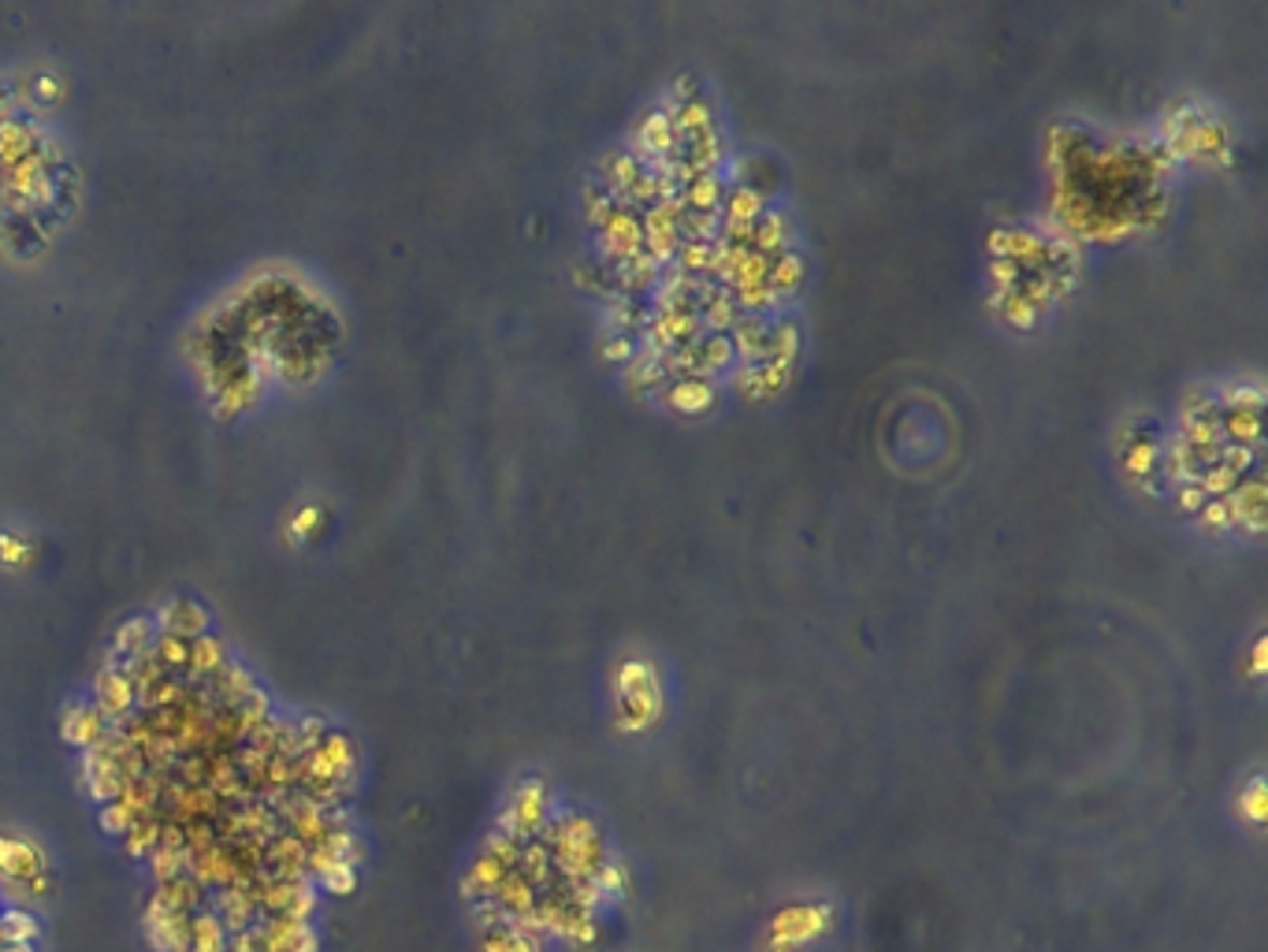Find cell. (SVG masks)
I'll list each match as a JSON object with an SVG mask.
<instances>
[{
    "label": "cell",
    "instance_id": "cell-1",
    "mask_svg": "<svg viewBox=\"0 0 1268 952\" xmlns=\"http://www.w3.org/2000/svg\"><path fill=\"white\" fill-rule=\"evenodd\" d=\"M600 235H603V249H607L610 264H618L621 257L636 254V249L644 246L640 213H633V208H625V205H614L610 213L603 216Z\"/></svg>",
    "mask_w": 1268,
    "mask_h": 952
},
{
    "label": "cell",
    "instance_id": "cell-2",
    "mask_svg": "<svg viewBox=\"0 0 1268 952\" xmlns=\"http://www.w3.org/2000/svg\"><path fill=\"white\" fill-rule=\"evenodd\" d=\"M134 696H139V684H134L131 669L127 666L101 669V677H97V711L104 718L127 715L134 707Z\"/></svg>",
    "mask_w": 1268,
    "mask_h": 952
},
{
    "label": "cell",
    "instance_id": "cell-3",
    "mask_svg": "<svg viewBox=\"0 0 1268 952\" xmlns=\"http://www.w3.org/2000/svg\"><path fill=\"white\" fill-rule=\"evenodd\" d=\"M1227 514H1231V524H1247V529H1254V532L1265 529V480L1262 476L1239 480V488L1227 495Z\"/></svg>",
    "mask_w": 1268,
    "mask_h": 952
},
{
    "label": "cell",
    "instance_id": "cell-4",
    "mask_svg": "<svg viewBox=\"0 0 1268 952\" xmlns=\"http://www.w3.org/2000/svg\"><path fill=\"white\" fill-rule=\"evenodd\" d=\"M42 870H45V860L34 845L19 841V837H0V875H4L8 882H15V878L34 882V875H42Z\"/></svg>",
    "mask_w": 1268,
    "mask_h": 952
},
{
    "label": "cell",
    "instance_id": "cell-5",
    "mask_svg": "<svg viewBox=\"0 0 1268 952\" xmlns=\"http://www.w3.org/2000/svg\"><path fill=\"white\" fill-rule=\"evenodd\" d=\"M718 399V387L710 376H685V380H674L666 391V406L677 409V414H704V409L715 406Z\"/></svg>",
    "mask_w": 1268,
    "mask_h": 952
},
{
    "label": "cell",
    "instance_id": "cell-6",
    "mask_svg": "<svg viewBox=\"0 0 1268 952\" xmlns=\"http://www.w3.org/2000/svg\"><path fill=\"white\" fill-rule=\"evenodd\" d=\"M160 625H164V633L183 636V640H193V636L208 633V610L201 607L198 600L179 595V600H172L164 610H160Z\"/></svg>",
    "mask_w": 1268,
    "mask_h": 952
},
{
    "label": "cell",
    "instance_id": "cell-7",
    "mask_svg": "<svg viewBox=\"0 0 1268 952\" xmlns=\"http://www.w3.org/2000/svg\"><path fill=\"white\" fill-rule=\"evenodd\" d=\"M644 172H648V168H644L640 160L633 157V153H629V149H614V153H607V157H603V164H600V183L614 193V201H621L629 190L636 187V183H640Z\"/></svg>",
    "mask_w": 1268,
    "mask_h": 952
},
{
    "label": "cell",
    "instance_id": "cell-8",
    "mask_svg": "<svg viewBox=\"0 0 1268 952\" xmlns=\"http://www.w3.org/2000/svg\"><path fill=\"white\" fill-rule=\"evenodd\" d=\"M733 354L745 358V365L766 358V346H770V324H766L759 313H740L737 324H733Z\"/></svg>",
    "mask_w": 1268,
    "mask_h": 952
},
{
    "label": "cell",
    "instance_id": "cell-9",
    "mask_svg": "<svg viewBox=\"0 0 1268 952\" xmlns=\"http://www.w3.org/2000/svg\"><path fill=\"white\" fill-rule=\"evenodd\" d=\"M544 814H547V793H544V785H539V781H529V785L517 789V796H514V804H510V814H506V822H510L514 837H521V834H532V830H536L539 822H544Z\"/></svg>",
    "mask_w": 1268,
    "mask_h": 952
},
{
    "label": "cell",
    "instance_id": "cell-10",
    "mask_svg": "<svg viewBox=\"0 0 1268 952\" xmlns=\"http://www.w3.org/2000/svg\"><path fill=\"white\" fill-rule=\"evenodd\" d=\"M990 249L997 257H1005V261L1027 264V261H1041V257H1046V239L1034 235V231H993Z\"/></svg>",
    "mask_w": 1268,
    "mask_h": 952
},
{
    "label": "cell",
    "instance_id": "cell-11",
    "mask_svg": "<svg viewBox=\"0 0 1268 952\" xmlns=\"http://www.w3.org/2000/svg\"><path fill=\"white\" fill-rule=\"evenodd\" d=\"M789 246V216L781 208H766L752 223V249L763 257H778Z\"/></svg>",
    "mask_w": 1268,
    "mask_h": 952
},
{
    "label": "cell",
    "instance_id": "cell-12",
    "mask_svg": "<svg viewBox=\"0 0 1268 952\" xmlns=\"http://www.w3.org/2000/svg\"><path fill=\"white\" fill-rule=\"evenodd\" d=\"M763 213H766L763 190L748 187V183H737L733 190H725V198H722V223H748V228H752V223Z\"/></svg>",
    "mask_w": 1268,
    "mask_h": 952
},
{
    "label": "cell",
    "instance_id": "cell-13",
    "mask_svg": "<svg viewBox=\"0 0 1268 952\" xmlns=\"http://www.w3.org/2000/svg\"><path fill=\"white\" fill-rule=\"evenodd\" d=\"M722 198H725V187H722V179H718V172L696 175V179L681 187V205L689 208V213H718V208H722Z\"/></svg>",
    "mask_w": 1268,
    "mask_h": 952
},
{
    "label": "cell",
    "instance_id": "cell-14",
    "mask_svg": "<svg viewBox=\"0 0 1268 952\" xmlns=\"http://www.w3.org/2000/svg\"><path fill=\"white\" fill-rule=\"evenodd\" d=\"M1221 432L1224 443H1239V447H1262V414L1250 409H1221Z\"/></svg>",
    "mask_w": 1268,
    "mask_h": 952
},
{
    "label": "cell",
    "instance_id": "cell-15",
    "mask_svg": "<svg viewBox=\"0 0 1268 952\" xmlns=\"http://www.w3.org/2000/svg\"><path fill=\"white\" fill-rule=\"evenodd\" d=\"M228 666V648H224L220 636L213 633H201L190 640V669L198 677H213L220 674V669Z\"/></svg>",
    "mask_w": 1268,
    "mask_h": 952
},
{
    "label": "cell",
    "instance_id": "cell-16",
    "mask_svg": "<svg viewBox=\"0 0 1268 952\" xmlns=\"http://www.w3.org/2000/svg\"><path fill=\"white\" fill-rule=\"evenodd\" d=\"M674 131L681 142L689 139H700V134H710L715 131V109L704 101V97H692L689 104H681L674 116Z\"/></svg>",
    "mask_w": 1268,
    "mask_h": 952
},
{
    "label": "cell",
    "instance_id": "cell-17",
    "mask_svg": "<svg viewBox=\"0 0 1268 952\" xmlns=\"http://www.w3.org/2000/svg\"><path fill=\"white\" fill-rule=\"evenodd\" d=\"M1179 439H1186L1191 447H1221V443H1224L1221 409H1209V414H1194V417H1179Z\"/></svg>",
    "mask_w": 1268,
    "mask_h": 952
},
{
    "label": "cell",
    "instance_id": "cell-18",
    "mask_svg": "<svg viewBox=\"0 0 1268 952\" xmlns=\"http://www.w3.org/2000/svg\"><path fill=\"white\" fill-rule=\"evenodd\" d=\"M804 276H807V261L799 254H793V249H786V254H778L770 261V276H766V284H770V290L778 298H786V294H793V290H799Z\"/></svg>",
    "mask_w": 1268,
    "mask_h": 952
},
{
    "label": "cell",
    "instance_id": "cell-19",
    "mask_svg": "<svg viewBox=\"0 0 1268 952\" xmlns=\"http://www.w3.org/2000/svg\"><path fill=\"white\" fill-rule=\"evenodd\" d=\"M625 380L633 387H662L666 384V361L655 350H636V358L625 365Z\"/></svg>",
    "mask_w": 1268,
    "mask_h": 952
},
{
    "label": "cell",
    "instance_id": "cell-20",
    "mask_svg": "<svg viewBox=\"0 0 1268 952\" xmlns=\"http://www.w3.org/2000/svg\"><path fill=\"white\" fill-rule=\"evenodd\" d=\"M733 338L725 332H707L700 335V365H704V376H715L722 373V369L733 365Z\"/></svg>",
    "mask_w": 1268,
    "mask_h": 952
},
{
    "label": "cell",
    "instance_id": "cell-21",
    "mask_svg": "<svg viewBox=\"0 0 1268 952\" xmlns=\"http://www.w3.org/2000/svg\"><path fill=\"white\" fill-rule=\"evenodd\" d=\"M648 320H651V313L640 298H625V294L614 298V332H625V335L644 332Z\"/></svg>",
    "mask_w": 1268,
    "mask_h": 952
},
{
    "label": "cell",
    "instance_id": "cell-22",
    "mask_svg": "<svg viewBox=\"0 0 1268 952\" xmlns=\"http://www.w3.org/2000/svg\"><path fill=\"white\" fill-rule=\"evenodd\" d=\"M799 354V328L793 320H781V324H770V346H766V358H778V361H789L793 365Z\"/></svg>",
    "mask_w": 1268,
    "mask_h": 952
},
{
    "label": "cell",
    "instance_id": "cell-23",
    "mask_svg": "<svg viewBox=\"0 0 1268 952\" xmlns=\"http://www.w3.org/2000/svg\"><path fill=\"white\" fill-rule=\"evenodd\" d=\"M770 261L774 257H763L755 254V249H748L745 257H740V264L733 269L730 276V290L733 287H752V284H766V276H770Z\"/></svg>",
    "mask_w": 1268,
    "mask_h": 952
},
{
    "label": "cell",
    "instance_id": "cell-24",
    "mask_svg": "<svg viewBox=\"0 0 1268 952\" xmlns=\"http://www.w3.org/2000/svg\"><path fill=\"white\" fill-rule=\"evenodd\" d=\"M1198 488L1206 491V499H1227L1235 488H1239V476L1227 473L1224 465H1206V470L1198 473Z\"/></svg>",
    "mask_w": 1268,
    "mask_h": 952
},
{
    "label": "cell",
    "instance_id": "cell-25",
    "mask_svg": "<svg viewBox=\"0 0 1268 952\" xmlns=\"http://www.w3.org/2000/svg\"><path fill=\"white\" fill-rule=\"evenodd\" d=\"M733 302H737V309L759 313V317H763V309H774L781 298L774 294L770 284H752V287H737V298H733Z\"/></svg>",
    "mask_w": 1268,
    "mask_h": 952
},
{
    "label": "cell",
    "instance_id": "cell-26",
    "mask_svg": "<svg viewBox=\"0 0 1268 952\" xmlns=\"http://www.w3.org/2000/svg\"><path fill=\"white\" fill-rule=\"evenodd\" d=\"M1216 465H1224L1227 473H1235L1242 480V476H1247L1257 465V450L1254 447H1239V443H1224Z\"/></svg>",
    "mask_w": 1268,
    "mask_h": 952
},
{
    "label": "cell",
    "instance_id": "cell-27",
    "mask_svg": "<svg viewBox=\"0 0 1268 952\" xmlns=\"http://www.w3.org/2000/svg\"><path fill=\"white\" fill-rule=\"evenodd\" d=\"M614 205H618V201H614V193L603 187L600 179H592L585 187V208H588V220L592 223H603V216H607Z\"/></svg>",
    "mask_w": 1268,
    "mask_h": 952
},
{
    "label": "cell",
    "instance_id": "cell-28",
    "mask_svg": "<svg viewBox=\"0 0 1268 952\" xmlns=\"http://www.w3.org/2000/svg\"><path fill=\"white\" fill-rule=\"evenodd\" d=\"M636 350H640V346H636V335H625V332L607 335V338H603V346H600L603 358L618 361V365H629V361L636 358Z\"/></svg>",
    "mask_w": 1268,
    "mask_h": 952
},
{
    "label": "cell",
    "instance_id": "cell-29",
    "mask_svg": "<svg viewBox=\"0 0 1268 952\" xmlns=\"http://www.w3.org/2000/svg\"><path fill=\"white\" fill-rule=\"evenodd\" d=\"M1153 465H1157V443L1153 439H1135L1130 443V450H1127V470L1135 473V476H1145L1153 470Z\"/></svg>",
    "mask_w": 1268,
    "mask_h": 952
},
{
    "label": "cell",
    "instance_id": "cell-30",
    "mask_svg": "<svg viewBox=\"0 0 1268 952\" xmlns=\"http://www.w3.org/2000/svg\"><path fill=\"white\" fill-rule=\"evenodd\" d=\"M1224 406L1227 409H1250V414H1262V387H1227L1224 391Z\"/></svg>",
    "mask_w": 1268,
    "mask_h": 952
},
{
    "label": "cell",
    "instance_id": "cell-31",
    "mask_svg": "<svg viewBox=\"0 0 1268 952\" xmlns=\"http://www.w3.org/2000/svg\"><path fill=\"white\" fill-rule=\"evenodd\" d=\"M993 269V284H997L1000 290H1015L1023 284V264H1015V261H1005V257H997V261L990 264Z\"/></svg>",
    "mask_w": 1268,
    "mask_h": 952
},
{
    "label": "cell",
    "instance_id": "cell-32",
    "mask_svg": "<svg viewBox=\"0 0 1268 952\" xmlns=\"http://www.w3.org/2000/svg\"><path fill=\"white\" fill-rule=\"evenodd\" d=\"M1201 524H1206V529H1216V532H1224V529H1231V514H1227V499H1209L1206 506H1201Z\"/></svg>",
    "mask_w": 1268,
    "mask_h": 952
},
{
    "label": "cell",
    "instance_id": "cell-33",
    "mask_svg": "<svg viewBox=\"0 0 1268 952\" xmlns=\"http://www.w3.org/2000/svg\"><path fill=\"white\" fill-rule=\"evenodd\" d=\"M1209 499H1206V491L1198 488V480H1191V484H1179L1176 488V506L1183 514H1201V506H1206Z\"/></svg>",
    "mask_w": 1268,
    "mask_h": 952
},
{
    "label": "cell",
    "instance_id": "cell-34",
    "mask_svg": "<svg viewBox=\"0 0 1268 952\" xmlns=\"http://www.w3.org/2000/svg\"><path fill=\"white\" fill-rule=\"evenodd\" d=\"M1005 317H1008V320H1015V324H1031V320H1034V305H1031L1023 294H1008V302H1005Z\"/></svg>",
    "mask_w": 1268,
    "mask_h": 952
},
{
    "label": "cell",
    "instance_id": "cell-35",
    "mask_svg": "<svg viewBox=\"0 0 1268 952\" xmlns=\"http://www.w3.org/2000/svg\"><path fill=\"white\" fill-rule=\"evenodd\" d=\"M1265 789H1262V778H1254L1250 781V793H1247V811H1250V819L1254 822H1262V814H1265Z\"/></svg>",
    "mask_w": 1268,
    "mask_h": 952
},
{
    "label": "cell",
    "instance_id": "cell-36",
    "mask_svg": "<svg viewBox=\"0 0 1268 952\" xmlns=\"http://www.w3.org/2000/svg\"><path fill=\"white\" fill-rule=\"evenodd\" d=\"M1265 669V636H1257V644H1254V674H1262Z\"/></svg>",
    "mask_w": 1268,
    "mask_h": 952
}]
</instances>
